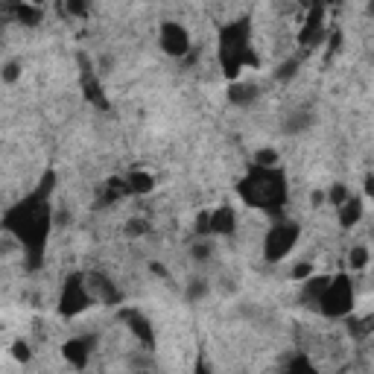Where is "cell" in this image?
Masks as SVG:
<instances>
[{
    "label": "cell",
    "instance_id": "1",
    "mask_svg": "<svg viewBox=\"0 0 374 374\" xmlns=\"http://www.w3.org/2000/svg\"><path fill=\"white\" fill-rule=\"evenodd\" d=\"M56 185V172H47L41 179L38 190L30 193L23 202H18L12 211H6L4 216V229L9 234H15L21 240V246L27 248L30 266L41 263L44 246H47V234H50V193Z\"/></svg>",
    "mask_w": 374,
    "mask_h": 374
},
{
    "label": "cell",
    "instance_id": "2",
    "mask_svg": "<svg viewBox=\"0 0 374 374\" xmlns=\"http://www.w3.org/2000/svg\"><path fill=\"white\" fill-rule=\"evenodd\" d=\"M237 193L248 208L260 211H278L287 202V176L278 167H252L246 176L237 182Z\"/></svg>",
    "mask_w": 374,
    "mask_h": 374
},
{
    "label": "cell",
    "instance_id": "3",
    "mask_svg": "<svg viewBox=\"0 0 374 374\" xmlns=\"http://www.w3.org/2000/svg\"><path fill=\"white\" fill-rule=\"evenodd\" d=\"M246 65L258 67L260 59L252 50V27H248L246 18H240L219 27V67L229 79H237Z\"/></svg>",
    "mask_w": 374,
    "mask_h": 374
},
{
    "label": "cell",
    "instance_id": "4",
    "mask_svg": "<svg viewBox=\"0 0 374 374\" xmlns=\"http://www.w3.org/2000/svg\"><path fill=\"white\" fill-rule=\"evenodd\" d=\"M354 307V284L348 275H334L328 292L321 295V302H319V310L331 316V319H342L348 316Z\"/></svg>",
    "mask_w": 374,
    "mask_h": 374
},
{
    "label": "cell",
    "instance_id": "5",
    "mask_svg": "<svg viewBox=\"0 0 374 374\" xmlns=\"http://www.w3.org/2000/svg\"><path fill=\"white\" fill-rule=\"evenodd\" d=\"M91 292H88V281L85 275H79V272H73V275L65 281L62 287V295H59V313L65 319H73V316H79L91 307Z\"/></svg>",
    "mask_w": 374,
    "mask_h": 374
},
{
    "label": "cell",
    "instance_id": "6",
    "mask_svg": "<svg viewBox=\"0 0 374 374\" xmlns=\"http://www.w3.org/2000/svg\"><path fill=\"white\" fill-rule=\"evenodd\" d=\"M295 243H298V226L295 222H278V226H272L269 234H266L263 255H266V260L278 263L292 252Z\"/></svg>",
    "mask_w": 374,
    "mask_h": 374
},
{
    "label": "cell",
    "instance_id": "7",
    "mask_svg": "<svg viewBox=\"0 0 374 374\" xmlns=\"http://www.w3.org/2000/svg\"><path fill=\"white\" fill-rule=\"evenodd\" d=\"M328 41V23H325V6H310L304 15V27L298 33V44L302 47H321Z\"/></svg>",
    "mask_w": 374,
    "mask_h": 374
},
{
    "label": "cell",
    "instance_id": "8",
    "mask_svg": "<svg viewBox=\"0 0 374 374\" xmlns=\"http://www.w3.org/2000/svg\"><path fill=\"white\" fill-rule=\"evenodd\" d=\"M161 47L167 56H185L190 50V33L182 27V23L176 21H164L161 23Z\"/></svg>",
    "mask_w": 374,
    "mask_h": 374
},
{
    "label": "cell",
    "instance_id": "9",
    "mask_svg": "<svg viewBox=\"0 0 374 374\" xmlns=\"http://www.w3.org/2000/svg\"><path fill=\"white\" fill-rule=\"evenodd\" d=\"M88 281V292L94 302H103V304H117L120 302V292H117V284L109 281L106 275H99V272H91V275H85Z\"/></svg>",
    "mask_w": 374,
    "mask_h": 374
},
{
    "label": "cell",
    "instance_id": "10",
    "mask_svg": "<svg viewBox=\"0 0 374 374\" xmlns=\"http://www.w3.org/2000/svg\"><path fill=\"white\" fill-rule=\"evenodd\" d=\"M120 319L126 321V325L132 328V334L146 345V348H153L155 336H153V328H149V321L146 316H141V310H120Z\"/></svg>",
    "mask_w": 374,
    "mask_h": 374
},
{
    "label": "cell",
    "instance_id": "11",
    "mask_svg": "<svg viewBox=\"0 0 374 374\" xmlns=\"http://www.w3.org/2000/svg\"><path fill=\"white\" fill-rule=\"evenodd\" d=\"M234 229H237L234 208L222 205V208L211 211V234H234Z\"/></svg>",
    "mask_w": 374,
    "mask_h": 374
},
{
    "label": "cell",
    "instance_id": "12",
    "mask_svg": "<svg viewBox=\"0 0 374 374\" xmlns=\"http://www.w3.org/2000/svg\"><path fill=\"white\" fill-rule=\"evenodd\" d=\"M88 342L85 339H70V342H65V348H62V354H65V360L73 365V368H85L88 365Z\"/></svg>",
    "mask_w": 374,
    "mask_h": 374
},
{
    "label": "cell",
    "instance_id": "13",
    "mask_svg": "<svg viewBox=\"0 0 374 374\" xmlns=\"http://www.w3.org/2000/svg\"><path fill=\"white\" fill-rule=\"evenodd\" d=\"M331 281H334L331 275H313V278H307V281H304V302L319 304V302H321V295L328 292Z\"/></svg>",
    "mask_w": 374,
    "mask_h": 374
},
{
    "label": "cell",
    "instance_id": "14",
    "mask_svg": "<svg viewBox=\"0 0 374 374\" xmlns=\"http://www.w3.org/2000/svg\"><path fill=\"white\" fill-rule=\"evenodd\" d=\"M360 216H363V202L357 196H351L348 202L339 208V226L342 229H354L357 222H360Z\"/></svg>",
    "mask_w": 374,
    "mask_h": 374
},
{
    "label": "cell",
    "instance_id": "15",
    "mask_svg": "<svg viewBox=\"0 0 374 374\" xmlns=\"http://www.w3.org/2000/svg\"><path fill=\"white\" fill-rule=\"evenodd\" d=\"M126 185H129V193H149V190H153L155 187V182H153V176H149V172H132V176L126 179Z\"/></svg>",
    "mask_w": 374,
    "mask_h": 374
},
{
    "label": "cell",
    "instance_id": "16",
    "mask_svg": "<svg viewBox=\"0 0 374 374\" xmlns=\"http://www.w3.org/2000/svg\"><path fill=\"white\" fill-rule=\"evenodd\" d=\"M12 12H15V18H18L21 23H27V27H35V23L41 21V12H38L35 6H30V4H15Z\"/></svg>",
    "mask_w": 374,
    "mask_h": 374
},
{
    "label": "cell",
    "instance_id": "17",
    "mask_svg": "<svg viewBox=\"0 0 374 374\" xmlns=\"http://www.w3.org/2000/svg\"><path fill=\"white\" fill-rule=\"evenodd\" d=\"M85 97L91 99V103L97 106V109H109V99L103 97V88H99V82L97 79H91V77H85Z\"/></svg>",
    "mask_w": 374,
    "mask_h": 374
},
{
    "label": "cell",
    "instance_id": "18",
    "mask_svg": "<svg viewBox=\"0 0 374 374\" xmlns=\"http://www.w3.org/2000/svg\"><path fill=\"white\" fill-rule=\"evenodd\" d=\"M229 97H231V103L243 106V103H248V99L255 97V88H248V85H240V82H234V85H231V91H229Z\"/></svg>",
    "mask_w": 374,
    "mask_h": 374
},
{
    "label": "cell",
    "instance_id": "19",
    "mask_svg": "<svg viewBox=\"0 0 374 374\" xmlns=\"http://www.w3.org/2000/svg\"><path fill=\"white\" fill-rule=\"evenodd\" d=\"M278 164V153L275 149H260V153L255 155V167H266V170H272Z\"/></svg>",
    "mask_w": 374,
    "mask_h": 374
},
{
    "label": "cell",
    "instance_id": "20",
    "mask_svg": "<svg viewBox=\"0 0 374 374\" xmlns=\"http://www.w3.org/2000/svg\"><path fill=\"white\" fill-rule=\"evenodd\" d=\"M328 199H331V202H334L336 208H342V205L348 202V199H351V190H348L345 185H334L331 193H328Z\"/></svg>",
    "mask_w": 374,
    "mask_h": 374
},
{
    "label": "cell",
    "instance_id": "21",
    "mask_svg": "<svg viewBox=\"0 0 374 374\" xmlns=\"http://www.w3.org/2000/svg\"><path fill=\"white\" fill-rule=\"evenodd\" d=\"M348 263H351V269H363L368 263V252H365L363 246H354L351 255H348Z\"/></svg>",
    "mask_w": 374,
    "mask_h": 374
},
{
    "label": "cell",
    "instance_id": "22",
    "mask_svg": "<svg viewBox=\"0 0 374 374\" xmlns=\"http://www.w3.org/2000/svg\"><path fill=\"white\" fill-rule=\"evenodd\" d=\"M287 374H319L304 357H295L292 363H290V368H287Z\"/></svg>",
    "mask_w": 374,
    "mask_h": 374
},
{
    "label": "cell",
    "instance_id": "23",
    "mask_svg": "<svg viewBox=\"0 0 374 374\" xmlns=\"http://www.w3.org/2000/svg\"><path fill=\"white\" fill-rule=\"evenodd\" d=\"M12 357L21 360V363H27V360H30V348H27V342H15V345H12Z\"/></svg>",
    "mask_w": 374,
    "mask_h": 374
},
{
    "label": "cell",
    "instance_id": "24",
    "mask_svg": "<svg viewBox=\"0 0 374 374\" xmlns=\"http://www.w3.org/2000/svg\"><path fill=\"white\" fill-rule=\"evenodd\" d=\"M310 272H313L310 263H298V266L292 269V278H295V281H307V278H310Z\"/></svg>",
    "mask_w": 374,
    "mask_h": 374
},
{
    "label": "cell",
    "instance_id": "25",
    "mask_svg": "<svg viewBox=\"0 0 374 374\" xmlns=\"http://www.w3.org/2000/svg\"><path fill=\"white\" fill-rule=\"evenodd\" d=\"M295 67H298V62L290 59L284 67H278V79H290V77H295Z\"/></svg>",
    "mask_w": 374,
    "mask_h": 374
},
{
    "label": "cell",
    "instance_id": "26",
    "mask_svg": "<svg viewBox=\"0 0 374 374\" xmlns=\"http://www.w3.org/2000/svg\"><path fill=\"white\" fill-rule=\"evenodd\" d=\"M146 231H149V226H146L143 219H132V222H129V234H132V237H141V234H146Z\"/></svg>",
    "mask_w": 374,
    "mask_h": 374
},
{
    "label": "cell",
    "instance_id": "27",
    "mask_svg": "<svg viewBox=\"0 0 374 374\" xmlns=\"http://www.w3.org/2000/svg\"><path fill=\"white\" fill-rule=\"evenodd\" d=\"M4 79H6V82L18 79V65H15V62H9V65L4 67Z\"/></svg>",
    "mask_w": 374,
    "mask_h": 374
},
{
    "label": "cell",
    "instance_id": "28",
    "mask_svg": "<svg viewBox=\"0 0 374 374\" xmlns=\"http://www.w3.org/2000/svg\"><path fill=\"white\" fill-rule=\"evenodd\" d=\"M67 12L70 15H85V6L82 4H67Z\"/></svg>",
    "mask_w": 374,
    "mask_h": 374
},
{
    "label": "cell",
    "instance_id": "29",
    "mask_svg": "<svg viewBox=\"0 0 374 374\" xmlns=\"http://www.w3.org/2000/svg\"><path fill=\"white\" fill-rule=\"evenodd\" d=\"M365 193H368V196H374V176H368V179H365Z\"/></svg>",
    "mask_w": 374,
    "mask_h": 374
},
{
    "label": "cell",
    "instance_id": "30",
    "mask_svg": "<svg viewBox=\"0 0 374 374\" xmlns=\"http://www.w3.org/2000/svg\"><path fill=\"white\" fill-rule=\"evenodd\" d=\"M196 374H208V371H205V368H199V371H196Z\"/></svg>",
    "mask_w": 374,
    "mask_h": 374
}]
</instances>
